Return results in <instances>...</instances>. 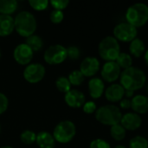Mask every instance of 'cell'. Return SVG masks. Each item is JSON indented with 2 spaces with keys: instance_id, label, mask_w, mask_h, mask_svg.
<instances>
[{
  "instance_id": "obj_25",
  "label": "cell",
  "mask_w": 148,
  "mask_h": 148,
  "mask_svg": "<svg viewBox=\"0 0 148 148\" xmlns=\"http://www.w3.org/2000/svg\"><path fill=\"white\" fill-rule=\"evenodd\" d=\"M56 87L61 93L67 94L69 91L71 90V84L67 77L60 76L56 81Z\"/></svg>"
},
{
  "instance_id": "obj_39",
  "label": "cell",
  "mask_w": 148,
  "mask_h": 148,
  "mask_svg": "<svg viewBox=\"0 0 148 148\" xmlns=\"http://www.w3.org/2000/svg\"><path fill=\"white\" fill-rule=\"evenodd\" d=\"M114 148H127L125 146H121V145H118V146H116Z\"/></svg>"
},
{
  "instance_id": "obj_42",
  "label": "cell",
  "mask_w": 148,
  "mask_h": 148,
  "mask_svg": "<svg viewBox=\"0 0 148 148\" xmlns=\"http://www.w3.org/2000/svg\"><path fill=\"white\" fill-rule=\"evenodd\" d=\"M0 58H1V51H0Z\"/></svg>"
},
{
  "instance_id": "obj_7",
  "label": "cell",
  "mask_w": 148,
  "mask_h": 148,
  "mask_svg": "<svg viewBox=\"0 0 148 148\" xmlns=\"http://www.w3.org/2000/svg\"><path fill=\"white\" fill-rule=\"evenodd\" d=\"M44 61L50 65H57L63 62L67 58V49L60 44L49 46L44 52Z\"/></svg>"
},
{
  "instance_id": "obj_16",
  "label": "cell",
  "mask_w": 148,
  "mask_h": 148,
  "mask_svg": "<svg viewBox=\"0 0 148 148\" xmlns=\"http://www.w3.org/2000/svg\"><path fill=\"white\" fill-rule=\"evenodd\" d=\"M131 108L138 114H147L148 112V96L137 95L131 99Z\"/></svg>"
},
{
  "instance_id": "obj_17",
  "label": "cell",
  "mask_w": 148,
  "mask_h": 148,
  "mask_svg": "<svg viewBox=\"0 0 148 148\" xmlns=\"http://www.w3.org/2000/svg\"><path fill=\"white\" fill-rule=\"evenodd\" d=\"M89 95L93 99L100 98L105 92V85L101 78L94 77L88 82Z\"/></svg>"
},
{
  "instance_id": "obj_13",
  "label": "cell",
  "mask_w": 148,
  "mask_h": 148,
  "mask_svg": "<svg viewBox=\"0 0 148 148\" xmlns=\"http://www.w3.org/2000/svg\"><path fill=\"white\" fill-rule=\"evenodd\" d=\"M142 124V119L140 114L134 112H129L122 115L121 125L126 129L129 131H134L138 129Z\"/></svg>"
},
{
  "instance_id": "obj_21",
  "label": "cell",
  "mask_w": 148,
  "mask_h": 148,
  "mask_svg": "<svg viewBox=\"0 0 148 148\" xmlns=\"http://www.w3.org/2000/svg\"><path fill=\"white\" fill-rule=\"evenodd\" d=\"M18 7L16 0H0V13L2 15H9L14 13Z\"/></svg>"
},
{
  "instance_id": "obj_44",
  "label": "cell",
  "mask_w": 148,
  "mask_h": 148,
  "mask_svg": "<svg viewBox=\"0 0 148 148\" xmlns=\"http://www.w3.org/2000/svg\"><path fill=\"white\" fill-rule=\"evenodd\" d=\"M147 148H148V147H147Z\"/></svg>"
},
{
  "instance_id": "obj_40",
  "label": "cell",
  "mask_w": 148,
  "mask_h": 148,
  "mask_svg": "<svg viewBox=\"0 0 148 148\" xmlns=\"http://www.w3.org/2000/svg\"><path fill=\"white\" fill-rule=\"evenodd\" d=\"M0 148H13V147H9V146H5V147H0Z\"/></svg>"
},
{
  "instance_id": "obj_9",
  "label": "cell",
  "mask_w": 148,
  "mask_h": 148,
  "mask_svg": "<svg viewBox=\"0 0 148 148\" xmlns=\"http://www.w3.org/2000/svg\"><path fill=\"white\" fill-rule=\"evenodd\" d=\"M45 75V68L40 63H31L27 65L23 70V77L29 83L41 82Z\"/></svg>"
},
{
  "instance_id": "obj_24",
  "label": "cell",
  "mask_w": 148,
  "mask_h": 148,
  "mask_svg": "<svg viewBox=\"0 0 148 148\" xmlns=\"http://www.w3.org/2000/svg\"><path fill=\"white\" fill-rule=\"evenodd\" d=\"M110 134L114 140L117 141H121L123 140L126 137V129L121 125V123L116 124L111 127Z\"/></svg>"
},
{
  "instance_id": "obj_10",
  "label": "cell",
  "mask_w": 148,
  "mask_h": 148,
  "mask_svg": "<svg viewBox=\"0 0 148 148\" xmlns=\"http://www.w3.org/2000/svg\"><path fill=\"white\" fill-rule=\"evenodd\" d=\"M33 50L26 43H21L17 45L13 52V57L15 61L21 65H29L33 59Z\"/></svg>"
},
{
  "instance_id": "obj_20",
  "label": "cell",
  "mask_w": 148,
  "mask_h": 148,
  "mask_svg": "<svg viewBox=\"0 0 148 148\" xmlns=\"http://www.w3.org/2000/svg\"><path fill=\"white\" fill-rule=\"evenodd\" d=\"M130 53L135 57H140L143 53L146 51V46L144 42L140 38H135L132 42H130L129 45Z\"/></svg>"
},
{
  "instance_id": "obj_4",
  "label": "cell",
  "mask_w": 148,
  "mask_h": 148,
  "mask_svg": "<svg viewBox=\"0 0 148 148\" xmlns=\"http://www.w3.org/2000/svg\"><path fill=\"white\" fill-rule=\"evenodd\" d=\"M126 19L128 23L135 28L145 25L148 21V6L144 3L132 4L127 10Z\"/></svg>"
},
{
  "instance_id": "obj_23",
  "label": "cell",
  "mask_w": 148,
  "mask_h": 148,
  "mask_svg": "<svg viewBox=\"0 0 148 148\" xmlns=\"http://www.w3.org/2000/svg\"><path fill=\"white\" fill-rule=\"evenodd\" d=\"M115 62L121 69H127L132 67V64H133L132 56L129 54L125 53V52H121V54L119 55Z\"/></svg>"
},
{
  "instance_id": "obj_38",
  "label": "cell",
  "mask_w": 148,
  "mask_h": 148,
  "mask_svg": "<svg viewBox=\"0 0 148 148\" xmlns=\"http://www.w3.org/2000/svg\"><path fill=\"white\" fill-rule=\"evenodd\" d=\"M144 58H145V62H146V63L148 65V49L146 51V53H145V56H144Z\"/></svg>"
},
{
  "instance_id": "obj_31",
  "label": "cell",
  "mask_w": 148,
  "mask_h": 148,
  "mask_svg": "<svg viewBox=\"0 0 148 148\" xmlns=\"http://www.w3.org/2000/svg\"><path fill=\"white\" fill-rule=\"evenodd\" d=\"M67 55L68 58L70 60H77L81 56V51L79 48L75 46H70L67 49Z\"/></svg>"
},
{
  "instance_id": "obj_33",
  "label": "cell",
  "mask_w": 148,
  "mask_h": 148,
  "mask_svg": "<svg viewBox=\"0 0 148 148\" xmlns=\"http://www.w3.org/2000/svg\"><path fill=\"white\" fill-rule=\"evenodd\" d=\"M89 148H111L109 143L102 139H96L91 141Z\"/></svg>"
},
{
  "instance_id": "obj_2",
  "label": "cell",
  "mask_w": 148,
  "mask_h": 148,
  "mask_svg": "<svg viewBox=\"0 0 148 148\" xmlns=\"http://www.w3.org/2000/svg\"><path fill=\"white\" fill-rule=\"evenodd\" d=\"M16 31L23 37L34 35L36 29V20L33 14L29 11H21L14 18Z\"/></svg>"
},
{
  "instance_id": "obj_29",
  "label": "cell",
  "mask_w": 148,
  "mask_h": 148,
  "mask_svg": "<svg viewBox=\"0 0 148 148\" xmlns=\"http://www.w3.org/2000/svg\"><path fill=\"white\" fill-rule=\"evenodd\" d=\"M29 3L34 10L37 11H41V10H44L47 9L49 5V1L48 0H29Z\"/></svg>"
},
{
  "instance_id": "obj_43",
  "label": "cell",
  "mask_w": 148,
  "mask_h": 148,
  "mask_svg": "<svg viewBox=\"0 0 148 148\" xmlns=\"http://www.w3.org/2000/svg\"><path fill=\"white\" fill-rule=\"evenodd\" d=\"M147 93H148V86H147Z\"/></svg>"
},
{
  "instance_id": "obj_5",
  "label": "cell",
  "mask_w": 148,
  "mask_h": 148,
  "mask_svg": "<svg viewBox=\"0 0 148 148\" xmlns=\"http://www.w3.org/2000/svg\"><path fill=\"white\" fill-rule=\"evenodd\" d=\"M98 51L103 60L107 62H115L121 54L119 41L112 36H108L99 43Z\"/></svg>"
},
{
  "instance_id": "obj_30",
  "label": "cell",
  "mask_w": 148,
  "mask_h": 148,
  "mask_svg": "<svg viewBox=\"0 0 148 148\" xmlns=\"http://www.w3.org/2000/svg\"><path fill=\"white\" fill-rule=\"evenodd\" d=\"M63 17H64L63 12L62 10H54L53 11H51L50 16H49L50 21L56 24L60 23L63 20Z\"/></svg>"
},
{
  "instance_id": "obj_34",
  "label": "cell",
  "mask_w": 148,
  "mask_h": 148,
  "mask_svg": "<svg viewBox=\"0 0 148 148\" xmlns=\"http://www.w3.org/2000/svg\"><path fill=\"white\" fill-rule=\"evenodd\" d=\"M8 106H9V101L7 96L4 94L0 93V114H3L7 110Z\"/></svg>"
},
{
  "instance_id": "obj_37",
  "label": "cell",
  "mask_w": 148,
  "mask_h": 148,
  "mask_svg": "<svg viewBox=\"0 0 148 148\" xmlns=\"http://www.w3.org/2000/svg\"><path fill=\"white\" fill-rule=\"evenodd\" d=\"M134 91H132V90H125V96H126V98H127V99H130L131 97L133 98L134 97Z\"/></svg>"
},
{
  "instance_id": "obj_32",
  "label": "cell",
  "mask_w": 148,
  "mask_h": 148,
  "mask_svg": "<svg viewBox=\"0 0 148 148\" xmlns=\"http://www.w3.org/2000/svg\"><path fill=\"white\" fill-rule=\"evenodd\" d=\"M49 3L55 10L62 11V10L66 9L67 6L69 5V0H52Z\"/></svg>"
},
{
  "instance_id": "obj_1",
  "label": "cell",
  "mask_w": 148,
  "mask_h": 148,
  "mask_svg": "<svg viewBox=\"0 0 148 148\" xmlns=\"http://www.w3.org/2000/svg\"><path fill=\"white\" fill-rule=\"evenodd\" d=\"M120 81V84L124 88L125 90L136 91L145 85L147 82V76L142 69L138 67L132 66L121 72Z\"/></svg>"
},
{
  "instance_id": "obj_35",
  "label": "cell",
  "mask_w": 148,
  "mask_h": 148,
  "mask_svg": "<svg viewBox=\"0 0 148 148\" xmlns=\"http://www.w3.org/2000/svg\"><path fill=\"white\" fill-rule=\"evenodd\" d=\"M83 111L86 114H93L96 111V104L94 101H87L83 105Z\"/></svg>"
},
{
  "instance_id": "obj_6",
  "label": "cell",
  "mask_w": 148,
  "mask_h": 148,
  "mask_svg": "<svg viewBox=\"0 0 148 148\" xmlns=\"http://www.w3.org/2000/svg\"><path fill=\"white\" fill-rule=\"evenodd\" d=\"M76 134L75 125L70 121H63L56 125L53 132V137L59 143H69Z\"/></svg>"
},
{
  "instance_id": "obj_8",
  "label": "cell",
  "mask_w": 148,
  "mask_h": 148,
  "mask_svg": "<svg viewBox=\"0 0 148 148\" xmlns=\"http://www.w3.org/2000/svg\"><path fill=\"white\" fill-rule=\"evenodd\" d=\"M114 37L118 41L127 42H132L137 36V28L131 25L127 22H123L117 24L114 28Z\"/></svg>"
},
{
  "instance_id": "obj_41",
  "label": "cell",
  "mask_w": 148,
  "mask_h": 148,
  "mask_svg": "<svg viewBox=\"0 0 148 148\" xmlns=\"http://www.w3.org/2000/svg\"><path fill=\"white\" fill-rule=\"evenodd\" d=\"M0 133H1V126H0Z\"/></svg>"
},
{
  "instance_id": "obj_19",
  "label": "cell",
  "mask_w": 148,
  "mask_h": 148,
  "mask_svg": "<svg viewBox=\"0 0 148 148\" xmlns=\"http://www.w3.org/2000/svg\"><path fill=\"white\" fill-rule=\"evenodd\" d=\"M36 142L40 148H54L56 146L53 134L46 131H42L36 134Z\"/></svg>"
},
{
  "instance_id": "obj_11",
  "label": "cell",
  "mask_w": 148,
  "mask_h": 148,
  "mask_svg": "<svg viewBox=\"0 0 148 148\" xmlns=\"http://www.w3.org/2000/svg\"><path fill=\"white\" fill-rule=\"evenodd\" d=\"M121 71L116 62H107L102 66L101 75L104 81L114 82L121 76Z\"/></svg>"
},
{
  "instance_id": "obj_27",
  "label": "cell",
  "mask_w": 148,
  "mask_h": 148,
  "mask_svg": "<svg viewBox=\"0 0 148 148\" xmlns=\"http://www.w3.org/2000/svg\"><path fill=\"white\" fill-rule=\"evenodd\" d=\"M85 76L82 75V73L80 70H74L71 72L69 75V81L71 85L74 86H80L84 82Z\"/></svg>"
},
{
  "instance_id": "obj_15",
  "label": "cell",
  "mask_w": 148,
  "mask_h": 148,
  "mask_svg": "<svg viewBox=\"0 0 148 148\" xmlns=\"http://www.w3.org/2000/svg\"><path fill=\"white\" fill-rule=\"evenodd\" d=\"M125 96V89L119 83H114L105 90V97L108 101H121Z\"/></svg>"
},
{
  "instance_id": "obj_26",
  "label": "cell",
  "mask_w": 148,
  "mask_h": 148,
  "mask_svg": "<svg viewBox=\"0 0 148 148\" xmlns=\"http://www.w3.org/2000/svg\"><path fill=\"white\" fill-rule=\"evenodd\" d=\"M148 140L143 136H135L129 141V148H147Z\"/></svg>"
},
{
  "instance_id": "obj_36",
  "label": "cell",
  "mask_w": 148,
  "mask_h": 148,
  "mask_svg": "<svg viewBox=\"0 0 148 148\" xmlns=\"http://www.w3.org/2000/svg\"><path fill=\"white\" fill-rule=\"evenodd\" d=\"M120 107L123 109H128L131 108V100L127 98H123L120 101Z\"/></svg>"
},
{
  "instance_id": "obj_14",
  "label": "cell",
  "mask_w": 148,
  "mask_h": 148,
  "mask_svg": "<svg viewBox=\"0 0 148 148\" xmlns=\"http://www.w3.org/2000/svg\"><path fill=\"white\" fill-rule=\"evenodd\" d=\"M64 100L67 105L73 108L83 107V105L86 102L84 94L76 89H71L67 94H65Z\"/></svg>"
},
{
  "instance_id": "obj_22",
  "label": "cell",
  "mask_w": 148,
  "mask_h": 148,
  "mask_svg": "<svg viewBox=\"0 0 148 148\" xmlns=\"http://www.w3.org/2000/svg\"><path fill=\"white\" fill-rule=\"evenodd\" d=\"M25 43L33 50V52H37L43 47V42L42 38L36 35H32L27 37Z\"/></svg>"
},
{
  "instance_id": "obj_3",
  "label": "cell",
  "mask_w": 148,
  "mask_h": 148,
  "mask_svg": "<svg viewBox=\"0 0 148 148\" xmlns=\"http://www.w3.org/2000/svg\"><path fill=\"white\" fill-rule=\"evenodd\" d=\"M95 118L96 120L105 126H114L116 124H120L122 114L120 109L115 105H105L95 111Z\"/></svg>"
},
{
  "instance_id": "obj_28",
  "label": "cell",
  "mask_w": 148,
  "mask_h": 148,
  "mask_svg": "<svg viewBox=\"0 0 148 148\" xmlns=\"http://www.w3.org/2000/svg\"><path fill=\"white\" fill-rule=\"evenodd\" d=\"M20 140L23 144L31 145L36 140V134L31 130H25L20 135Z\"/></svg>"
},
{
  "instance_id": "obj_12",
  "label": "cell",
  "mask_w": 148,
  "mask_h": 148,
  "mask_svg": "<svg viewBox=\"0 0 148 148\" xmlns=\"http://www.w3.org/2000/svg\"><path fill=\"white\" fill-rule=\"evenodd\" d=\"M100 69V62L96 57L88 56L80 65V71L84 76L92 77L97 74Z\"/></svg>"
},
{
  "instance_id": "obj_18",
  "label": "cell",
  "mask_w": 148,
  "mask_h": 148,
  "mask_svg": "<svg viewBox=\"0 0 148 148\" xmlns=\"http://www.w3.org/2000/svg\"><path fill=\"white\" fill-rule=\"evenodd\" d=\"M15 29L14 18L9 15H0V36L10 35Z\"/></svg>"
}]
</instances>
